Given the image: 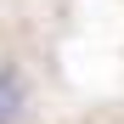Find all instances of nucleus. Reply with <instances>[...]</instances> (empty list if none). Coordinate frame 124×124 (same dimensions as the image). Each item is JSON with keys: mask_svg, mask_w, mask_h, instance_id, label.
<instances>
[{"mask_svg": "<svg viewBox=\"0 0 124 124\" xmlns=\"http://www.w3.org/2000/svg\"><path fill=\"white\" fill-rule=\"evenodd\" d=\"M0 124H34V73L6 45H0Z\"/></svg>", "mask_w": 124, "mask_h": 124, "instance_id": "f257e3e1", "label": "nucleus"}]
</instances>
